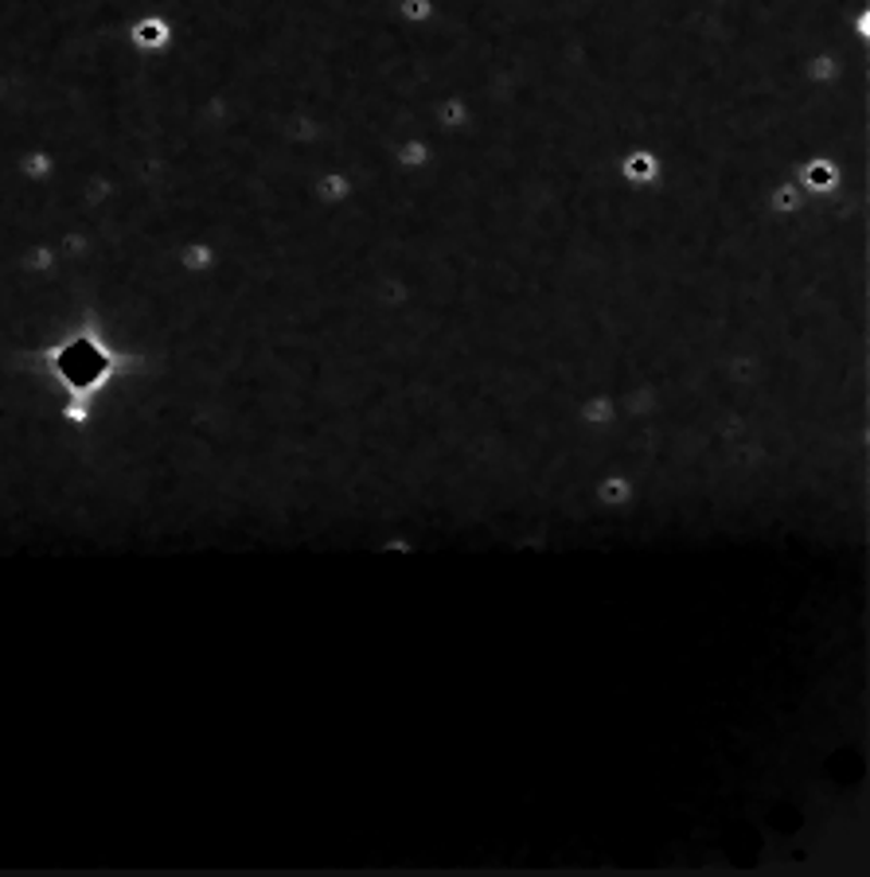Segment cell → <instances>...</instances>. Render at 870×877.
Here are the masks:
<instances>
[{"instance_id": "1", "label": "cell", "mask_w": 870, "mask_h": 877, "mask_svg": "<svg viewBox=\"0 0 870 877\" xmlns=\"http://www.w3.org/2000/svg\"><path fill=\"white\" fill-rule=\"evenodd\" d=\"M617 176L625 187H637V192H648V187H664L667 184V160L660 157L648 145H633L617 157Z\"/></svg>"}, {"instance_id": "12", "label": "cell", "mask_w": 870, "mask_h": 877, "mask_svg": "<svg viewBox=\"0 0 870 877\" xmlns=\"http://www.w3.org/2000/svg\"><path fill=\"white\" fill-rule=\"evenodd\" d=\"M281 137L293 140V145H313V140L324 137V125L313 113H297V118H290V122L281 125Z\"/></svg>"}, {"instance_id": "4", "label": "cell", "mask_w": 870, "mask_h": 877, "mask_svg": "<svg viewBox=\"0 0 870 877\" xmlns=\"http://www.w3.org/2000/svg\"><path fill=\"white\" fill-rule=\"evenodd\" d=\"M859 59H867V55L843 59V51L820 47V51L805 55V63H800V78H805L812 90H835V86H843V78H847V63H859Z\"/></svg>"}, {"instance_id": "6", "label": "cell", "mask_w": 870, "mask_h": 877, "mask_svg": "<svg viewBox=\"0 0 870 877\" xmlns=\"http://www.w3.org/2000/svg\"><path fill=\"white\" fill-rule=\"evenodd\" d=\"M430 118L438 122L433 129H438L441 137H465V133H473V125H477V110H473V102H468L465 94H441L438 102H433Z\"/></svg>"}, {"instance_id": "13", "label": "cell", "mask_w": 870, "mask_h": 877, "mask_svg": "<svg viewBox=\"0 0 870 877\" xmlns=\"http://www.w3.org/2000/svg\"><path fill=\"white\" fill-rule=\"evenodd\" d=\"M216 262V254L207 250V246H192V250H184V265H196V270H204V265Z\"/></svg>"}, {"instance_id": "9", "label": "cell", "mask_w": 870, "mask_h": 877, "mask_svg": "<svg viewBox=\"0 0 870 877\" xmlns=\"http://www.w3.org/2000/svg\"><path fill=\"white\" fill-rule=\"evenodd\" d=\"M352 196H356V184H352V176H347L344 169H328L313 180V199H317L324 211H340V207L352 203Z\"/></svg>"}, {"instance_id": "7", "label": "cell", "mask_w": 870, "mask_h": 877, "mask_svg": "<svg viewBox=\"0 0 870 877\" xmlns=\"http://www.w3.org/2000/svg\"><path fill=\"white\" fill-rule=\"evenodd\" d=\"M812 207V199L805 196V187H796V180H777V184L765 192V211L769 219H781V223H788V219H800Z\"/></svg>"}, {"instance_id": "11", "label": "cell", "mask_w": 870, "mask_h": 877, "mask_svg": "<svg viewBox=\"0 0 870 877\" xmlns=\"http://www.w3.org/2000/svg\"><path fill=\"white\" fill-rule=\"evenodd\" d=\"M394 16L403 20L406 28H430V24H438L441 9L438 0H394Z\"/></svg>"}, {"instance_id": "3", "label": "cell", "mask_w": 870, "mask_h": 877, "mask_svg": "<svg viewBox=\"0 0 870 877\" xmlns=\"http://www.w3.org/2000/svg\"><path fill=\"white\" fill-rule=\"evenodd\" d=\"M574 421H578L581 430L593 433V437H605L621 425V406H617V394L609 391H590L586 398H578L574 406Z\"/></svg>"}, {"instance_id": "8", "label": "cell", "mask_w": 870, "mask_h": 877, "mask_svg": "<svg viewBox=\"0 0 870 877\" xmlns=\"http://www.w3.org/2000/svg\"><path fill=\"white\" fill-rule=\"evenodd\" d=\"M391 157L406 176H414V172H430L433 164H438V149L430 145L426 133H411V137H403L399 145H394Z\"/></svg>"}, {"instance_id": "14", "label": "cell", "mask_w": 870, "mask_h": 877, "mask_svg": "<svg viewBox=\"0 0 870 877\" xmlns=\"http://www.w3.org/2000/svg\"><path fill=\"white\" fill-rule=\"evenodd\" d=\"M707 4H738V0H707Z\"/></svg>"}, {"instance_id": "2", "label": "cell", "mask_w": 870, "mask_h": 877, "mask_svg": "<svg viewBox=\"0 0 870 877\" xmlns=\"http://www.w3.org/2000/svg\"><path fill=\"white\" fill-rule=\"evenodd\" d=\"M793 180H796V187H805L808 199H828V196H835V192H843L847 169H843L835 157H808L796 164Z\"/></svg>"}, {"instance_id": "10", "label": "cell", "mask_w": 870, "mask_h": 877, "mask_svg": "<svg viewBox=\"0 0 870 877\" xmlns=\"http://www.w3.org/2000/svg\"><path fill=\"white\" fill-rule=\"evenodd\" d=\"M130 39L140 47V51H160V47H169V44H172V28H169V20H164V16L149 12V16L133 20Z\"/></svg>"}, {"instance_id": "15", "label": "cell", "mask_w": 870, "mask_h": 877, "mask_svg": "<svg viewBox=\"0 0 870 877\" xmlns=\"http://www.w3.org/2000/svg\"><path fill=\"white\" fill-rule=\"evenodd\" d=\"M497 4H519V0H497Z\"/></svg>"}, {"instance_id": "5", "label": "cell", "mask_w": 870, "mask_h": 877, "mask_svg": "<svg viewBox=\"0 0 870 877\" xmlns=\"http://www.w3.org/2000/svg\"><path fill=\"white\" fill-rule=\"evenodd\" d=\"M637 495H640L637 477H633V472H621V468H613V472H601V477L593 480V504H598L601 511H609V515L633 511Z\"/></svg>"}]
</instances>
